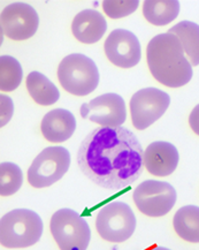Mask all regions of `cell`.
Listing matches in <instances>:
<instances>
[{"label": "cell", "instance_id": "cell-1", "mask_svg": "<svg viewBox=\"0 0 199 250\" xmlns=\"http://www.w3.org/2000/svg\"><path fill=\"white\" fill-rule=\"evenodd\" d=\"M80 168L92 182L108 190H122L143 172L142 144L124 127H99L88 134L78 152Z\"/></svg>", "mask_w": 199, "mask_h": 250}, {"label": "cell", "instance_id": "cell-2", "mask_svg": "<svg viewBox=\"0 0 199 250\" xmlns=\"http://www.w3.org/2000/svg\"><path fill=\"white\" fill-rule=\"evenodd\" d=\"M146 59L153 78L168 88L188 84L194 75L181 42L173 34L153 37L146 47Z\"/></svg>", "mask_w": 199, "mask_h": 250}, {"label": "cell", "instance_id": "cell-3", "mask_svg": "<svg viewBox=\"0 0 199 250\" xmlns=\"http://www.w3.org/2000/svg\"><path fill=\"white\" fill-rule=\"evenodd\" d=\"M43 229V220L35 211L12 210L0 220V243L6 248H27L40 241Z\"/></svg>", "mask_w": 199, "mask_h": 250}, {"label": "cell", "instance_id": "cell-4", "mask_svg": "<svg viewBox=\"0 0 199 250\" xmlns=\"http://www.w3.org/2000/svg\"><path fill=\"white\" fill-rule=\"evenodd\" d=\"M58 79L67 92L83 97L97 89L99 70L91 58L82 53H72L61 60Z\"/></svg>", "mask_w": 199, "mask_h": 250}, {"label": "cell", "instance_id": "cell-5", "mask_svg": "<svg viewBox=\"0 0 199 250\" xmlns=\"http://www.w3.org/2000/svg\"><path fill=\"white\" fill-rule=\"evenodd\" d=\"M96 229L99 235L106 241L124 242L136 229V217L127 203L113 201L98 211Z\"/></svg>", "mask_w": 199, "mask_h": 250}, {"label": "cell", "instance_id": "cell-6", "mask_svg": "<svg viewBox=\"0 0 199 250\" xmlns=\"http://www.w3.org/2000/svg\"><path fill=\"white\" fill-rule=\"evenodd\" d=\"M50 229L60 250H86L91 239L89 224L72 209H60L51 218Z\"/></svg>", "mask_w": 199, "mask_h": 250}, {"label": "cell", "instance_id": "cell-7", "mask_svg": "<svg viewBox=\"0 0 199 250\" xmlns=\"http://www.w3.org/2000/svg\"><path fill=\"white\" fill-rule=\"evenodd\" d=\"M70 166V153L63 146H49L28 169V181L35 188H46L59 181Z\"/></svg>", "mask_w": 199, "mask_h": 250}, {"label": "cell", "instance_id": "cell-8", "mask_svg": "<svg viewBox=\"0 0 199 250\" xmlns=\"http://www.w3.org/2000/svg\"><path fill=\"white\" fill-rule=\"evenodd\" d=\"M133 198L142 213L149 217H162L174 208L178 194L168 182L146 180L137 186Z\"/></svg>", "mask_w": 199, "mask_h": 250}, {"label": "cell", "instance_id": "cell-9", "mask_svg": "<svg viewBox=\"0 0 199 250\" xmlns=\"http://www.w3.org/2000/svg\"><path fill=\"white\" fill-rule=\"evenodd\" d=\"M171 104V97L158 88H144L130 99V113L136 129L144 130L165 114Z\"/></svg>", "mask_w": 199, "mask_h": 250}, {"label": "cell", "instance_id": "cell-10", "mask_svg": "<svg viewBox=\"0 0 199 250\" xmlns=\"http://www.w3.org/2000/svg\"><path fill=\"white\" fill-rule=\"evenodd\" d=\"M83 119L102 127H121L127 119V110L124 99L120 95L108 92L84 103L81 106Z\"/></svg>", "mask_w": 199, "mask_h": 250}, {"label": "cell", "instance_id": "cell-11", "mask_svg": "<svg viewBox=\"0 0 199 250\" xmlns=\"http://www.w3.org/2000/svg\"><path fill=\"white\" fill-rule=\"evenodd\" d=\"M2 33L13 41H25L36 34L40 17L33 6L14 2L2 9L0 15Z\"/></svg>", "mask_w": 199, "mask_h": 250}, {"label": "cell", "instance_id": "cell-12", "mask_svg": "<svg viewBox=\"0 0 199 250\" xmlns=\"http://www.w3.org/2000/svg\"><path fill=\"white\" fill-rule=\"evenodd\" d=\"M105 54L113 65L131 68L140 62L142 50L136 35L127 29H115L106 38Z\"/></svg>", "mask_w": 199, "mask_h": 250}, {"label": "cell", "instance_id": "cell-13", "mask_svg": "<svg viewBox=\"0 0 199 250\" xmlns=\"http://www.w3.org/2000/svg\"><path fill=\"white\" fill-rule=\"evenodd\" d=\"M179 155L174 144L157 141L144 151V166L152 175L168 176L178 167Z\"/></svg>", "mask_w": 199, "mask_h": 250}, {"label": "cell", "instance_id": "cell-14", "mask_svg": "<svg viewBox=\"0 0 199 250\" xmlns=\"http://www.w3.org/2000/svg\"><path fill=\"white\" fill-rule=\"evenodd\" d=\"M76 129V119L65 108H54L44 115L40 124L43 136L49 142L61 143L69 140Z\"/></svg>", "mask_w": 199, "mask_h": 250}, {"label": "cell", "instance_id": "cell-15", "mask_svg": "<svg viewBox=\"0 0 199 250\" xmlns=\"http://www.w3.org/2000/svg\"><path fill=\"white\" fill-rule=\"evenodd\" d=\"M107 30V22L104 15L96 9H84L74 18L72 23L73 35L84 44L99 42Z\"/></svg>", "mask_w": 199, "mask_h": 250}, {"label": "cell", "instance_id": "cell-16", "mask_svg": "<svg viewBox=\"0 0 199 250\" xmlns=\"http://www.w3.org/2000/svg\"><path fill=\"white\" fill-rule=\"evenodd\" d=\"M27 89L37 104L50 106L60 98L59 89L53 82L40 72H31L27 76Z\"/></svg>", "mask_w": 199, "mask_h": 250}, {"label": "cell", "instance_id": "cell-17", "mask_svg": "<svg viewBox=\"0 0 199 250\" xmlns=\"http://www.w3.org/2000/svg\"><path fill=\"white\" fill-rule=\"evenodd\" d=\"M175 232L188 242H199V207L185 205L176 211L173 219Z\"/></svg>", "mask_w": 199, "mask_h": 250}, {"label": "cell", "instance_id": "cell-18", "mask_svg": "<svg viewBox=\"0 0 199 250\" xmlns=\"http://www.w3.org/2000/svg\"><path fill=\"white\" fill-rule=\"evenodd\" d=\"M181 42L191 66L199 65V25L191 21H182L168 30Z\"/></svg>", "mask_w": 199, "mask_h": 250}, {"label": "cell", "instance_id": "cell-19", "mask_svg": "<svg viewBox=\"0 0 199 250\" xmlns=\"http://www.w3.org/2000/svg\"><path fill=\"white\" fill-rule=\"evenodd\" d=\"M179 9L178 0H146L143 4L144 17L155 25L169 24L178 18Z\"/></svg>", "mask_w": 199, "mask_h": 250}, {"label": "cell", "instance_id": "cell-20", "mask_svg": "<svg viewBox=\"0 0 199 250\" xmlns=\"http://www.w3.org/2000/svg\"><path fill=\"white\" fill-rule=\"evenodd\" d=\"M23 69L21 63L11 56L0 57V89L1 91H14L21 84Z\"/></svg>", "mask_w": 199, "mask_h": 250}, {"label": "cell", "instance_id": "cell-21", "mask_svg": "<svg viewBox=\"0 0 199 250\" xmlns=\"http://www.w3.org/2000/svg\"><path fill=\"white\" fill-rule=\"evenodd\" d=\"M23 184V173L14 163L0 164V195L11 196L14 195Z\"/></svg>", "mask_w": 199, "mask_h": 250}, {"label": "cell", "instance_id": "cell-22", "mask_svg": "<svg viewBox=\"0 0 199 250\" xmlns=\"http://www.w3.org/2000/svg\"><path fill=\"white\" fill-rule=\"evenodd\" d=\"M139 0H129V1H102V8L111 19H121L133 13L139 8Z\"/></svg>", "mask_w": 199, "mask_h": 250}, {"label": "cell", "instance_id": "cell-23", "mask_svg": "<svg viewBox=\"0 0 199 250\" xmlns=\"http://www.w3.org/2000/svg\"><path fill=\"white\" fill-rule=\"evenodd\" d=\"M0 101H1V119H0V126L4 127L5 125L8 124L11 120L13 113H14V105L11 97L6 95L0 96Z\"/></svg>", "mask_w": 199, "mask_h": 250}, {"label": "cell", "instance_id": "cell-24", "mask_svg": "<svg viewBox=\"0 0 199 250\" xmlns=\"http://www.w3.org/2000/svg\"><path fill=\"white\" fill-rule=\"evenodd\" d=\"M189 125H190L191 129L195 131L197 135H199V104L196 105L194 110L189 117Z\"/></svg>", "mask_w": 199, "mask_h": 250}, {"label": "cell", "instance_id": "cell-25", "mask_svg": "<svg viewBox=\"0 0 199 250\" xmlns=\"http://www.w3.org/2000/svg\"><path fill=\"white\" fill-rule=\"evenodd\" d=\"M150 250H171L168 248H165V247H155V248L150 249Z\"/></svg>", "mask_w": 199, "mask_h": 250}]
</instances>
